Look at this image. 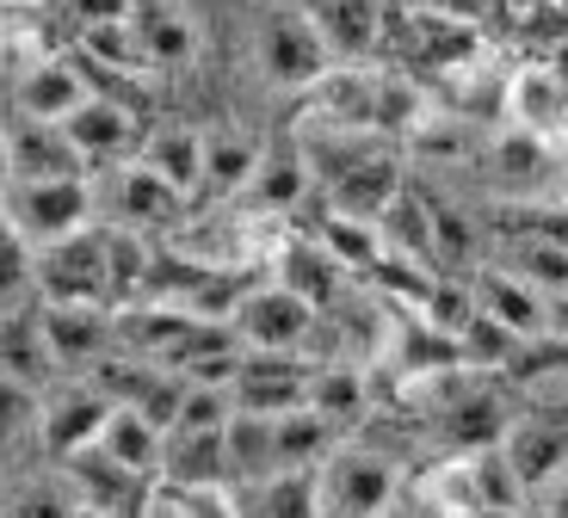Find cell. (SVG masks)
<instances>
[{
    "instance_id": "30",
    "label": "cell",
    "mask_w": 568,
    "mask_h": 518,
    "mask_svg": "<svg viewBox=\"0 0 568 518\" xmlns=\"http://www.w3.org/2000/svg\"><path fill=\"white\" fill-rule=\"evenodd\" d=\"M303 407H315L327 426H346V420H358V407H365V383H358L346 365H322V370H310Z\"/></svg>"
},
{
    "instance_id": "26",
    "label": "cell",
    "mask_w": 568,
    "mask_h": 518,
    "mask_svg": "<svg viewBox=\"0 0 568 518\" xmlns=\"http://www.w3.org/2000/svg\"><path fill=\"white\" fill-rule=\"evenodd\" d=\"M322 247L334 253L346 272H371V266L389 253V247H384V228L371 223V216H346V211H334V216L322 223Z\"/></svg>"
},
{
    "instance_id": "25",
    "label": "cell",
    "mask_w": 568,
    "mask_h": 518,
    "mask_svg": "<svg viewBox=\"0 0 568 518\" xmlns=\"http://www.w3.org/2000/svg\"><path fill=\"white\" fill-rule=\"evenodd\" d=\"M303 192H310V161H303V154H266L260 149V167H254V180H247V197H254L260 211H291Z\"/></svg>"
},
{
    "instance_id": "24",
    "label": "cell",
    "mask_w": 568,
    "mask_h": 518,
    "mask_svg": "<svg viewBox=\"0 0 568 518\" xmlns=\"http://www.w3.org/2000/svg\"><path fill=\"white\" fill-rule=\"evenodd\" d=\"M254 167H260V142H247V136H204V185L199 192L235 197V192H247Z\"/></svg>"
},
{
    "instance_id": "2",
    "label": "cell",
    "mask_w": 568,
    "mask_h": 518,
    "mask_svg": "<svg viewBox=\"0 0 568 518\" xmlns=\"http://www.w3.org/2000/svg\"><path fill=\"white\" fill-rule=\"evenodd\" d=\"M315 506L322 518H384L396 506V463L371 445H341L315 463Z\"/></svg>"
},
{
    "instance_id": "1",
    "label": "cell",
    "mask_w": 568,
    "mask_h": 518,
    "mask_svg": "<svg viewBox=\"0 0 568 518\" xmlns=\"http://www.w3.org/2000/svg\"><path fill=\"white\" fill-rule=\"evenodd\" d=\"M254 62L272 87H284V93H310V87L334 69V57H327V43H322V31H315L303 0H272L266 13H260Z\"/></svg>"
},
{
    "instance_id": "35",
    "label": "cell",
    "mask_w": 568,
    "mask_h": 518,
    "mask_svg": "<svg viewBox=\"0 0 568 518\" xmlns=\"http://www.w3.org/2000/svg\"><path fill=\"white\" fill-rule=\"evenodd\" d=\"M7 518H81V506L69 494H26V500H13Z\"/></svg>"
},
{
    "instance_id": "39",
    "label": "cell",
    "mask_w": 568,
    "mask_h": 518,
    "mask_svg": "<svg viewBox=\"0 0 568 518\" xmlns=\"http://www.w3.org/2000/svg\"><path fill=\"white\" fill-rule=\"evenodd\" d=\"M7 180H13V173H7V130H0V192H7Z\"/></svg>"
},
{
    "instance_id": "38",
    "label": "cell",
    "mask_w": 568,
    "mask_h": 518,
    "mask_svg": "<svg viewBox=\"0 0 568 518\" xmlns=\"http://www.w3.org/2000/svg\"><path fill=\"white\" fill-rule=\"evenodd\" d=\"M531 500H538V518H568V469H562L556 481H544Z\"/></svg>"
},
{
    "instance_id": "14",
    "label": "cell",
    "mask_w": 568,
    "mask_h": 518,
    "mask_svg": "<svg viewBox=\"0 0 568 518\" xmlns=\"http://www.w3.org/2000/svg\"><path fill=\"white\" fill-rule=\"evenodd\" d=\"M7 173L13 180H74V173H93L81 161V149L69 142L62 124H38V118H19L7 130Z\"/></svg>"
},
{
    "instance_id": "11",
    "label": "cell",
    "mask_w": 568,
    "mask_h": 518,
    "mask_svg": "<svg viewBox=\"0 0 568 518\" xmlns=\"http://www.w3.org/2000/svg\"><path fill=\"white\" fill-rule=\"evenodd\" d=\"M500 112H507L513 130H531V136H562V118H568V87L550 62H519L500 87Z\"/></svg>"
},
{
    "instance_id": "12",
    "label": "cell",
    "mask_w": 568,
    "mask_h": 518,
    "mask_svg": "<svg viewBox=\"0 0 568 518\" xmlns=\"http://www.w3.org/2000/svg\"><path fill=\"white\" fill-rule=\"evenodd\" d=\"M303 7H310L334 62H371L384 50V31H389L384 0H303Z\"/></svg>"
},
{
    "instance_id": "37",
    "label": "cell",
    "mask_w": 568,
    "mask_h": 518,
    "mask_svg": "<svg viewBox=\"0 0 568 518\" xmlns=\"http://www.w3.org/2000/svg\"><path fill=\"white\" fill-rule=\"evenodd\" d=\"M69 7L81 13V26H112V19L136 13V0H69Z\"/></svg>"
},
{
    "instance_id": "15",
    "label": "cell",
    "mask_w": 568,
    "mask_h": 518,
    "mask_svg": "<svg viewBox=\"0 0 568 518\" xmlns=\"http://www.w3.org/2000/svg\"><path fill=\"white\" fill-rule=\"evenodd\" d=\"M155 481H173V488L229 481V426H173V433H161Z\"/></svg>"
},
{
    "instance_id": "34",
    "label": "cell",
    "mask_w": 568,
    "mask_h": 518,
    "mask_svg": "<svg viewBox=\"0 0 568 518\" xmlns=\"http://www.w3.org/2000/svg\"><path fill=\"white\" fill-rule=\"evenodd\" d=\"M408 7H420V13H439V19H457V26H483L495 7H507V0H408Z\"/></svg>"
},
{
    "instance_id": "41",
    "label": "cell",
    "mask_w": 568,
    "mask_h": 518,
    "mask_svg": "<svg viewBox=\"0 0 568 518\" xmlns=\"http://www.w3.org/2000/svg\"><path fill=\"white\" fill-rule=\"evenodd\" d=\"M384 518H402V512H396V506H389V512H384Z\"/></svg>"
},
{
    "instance_id": "17",
    "label": "cell",
    "mask_w": 568,
    "mask_h": 518,
    "mask_svg": "<svg viewBox=\"0 0 568 518\" xmlns=\"http://www.w3.org/2000/svg\"><path fill=\"white\" fill-rule=\"evenodd\" d=\"M87 93H93V87H87V74L74 69V62L43 57V62H31V69L13 81V112L38 118V124H62Z\"/></svg>"
},
{
    "instance_id": "36",
    "label": "cell",
    "mask_w": 568,
    "mask_h": 518,
    "mask_svg": "<svg viewBox=\"0 0 568 518\" xmlns=\"http://www.w3.org/2000/svg\"><path fill=\"white\" fill-rule=\"evenodd\" d=\"M526 358H544V365H526L531 377H544V370H562V377H568V334H562V339H556V334L531 339V346H526Z\"/></svg>"
},
{
    "instance_id": "28",
    "label": "cell",
    "mask_w": 568,
    "mask_h": 518,
    "mask_svg": "<svg viewBox=\"0 0 568 518\" xmlns=\"http://www.w3.org/2000/svg\"><path fill=\"white\" fill-rule=\"evenodd\" d=\"M500 433H507V414H500L495 395H457V402L445 407V438H452L457 450L500 445Z\"/></svg>"
},
{
    "instance_id": "9",
    "label": "cell",
    "mask_w": 568,
    "mask_h": 518,
    "mask_svg": "<svg viewBox=\"0 0 568 518\" xmlns=\"http://www.w3.org/2000/svg\"><path fill=\"white\" fill-rule=\"evenodd\" d=\"M105 414H112V395H105L93 377L62 383V389L38 407V433H43V445H50V457L62 463V457H74V450H87L93 438H100Z\"/></svg>"
},
{
    "instance_id": "23",
    "label": "cell",
    "mask_w": 568,
    "mask_h": 518,
    "mask_svg": "<svg viewBox=\"0 0 568 518\" xmlns=\"http://www.w3.org/2000/svg\"><path fill=\"white\" fill-rule=\"evenodd\" d=\"M130 31H136V50H142V69H180L192 62L199 50V31L180 7H136L130 13Z\"/></svg>"
},
{
    "instance_id": "31",
    "label": "cell",
    "mask_w": 568,
    "mask_h": 518,
    "mask_svg": "<svg viewBox=\"0 0 568 518\" xmlns=\"http://www.w3.org/2000/svg\"><path fill=\"white\" fill-rule=\"evenodd\" d=\"M341 272H346L341 260H334L322 241H310V247H291V253H284V278H278V284H291L297 296H310V303L322 308L327 296H334V284H341Z\"/></svg>"
},
{
    "instance_id": "7",
    "label": "cell",
    "mask_w": 568,
    "mask_h": 518,
    "mask_svg": "<svg viewBox=\"0 0 568 518\" xmlns=\"http://www.w3.org/2000/svg\"><path fill=\"white\" fill-rule=\"evenodd\" d=\"M62 476H69V500L81 506V512H100V518H124L142 506V494H149V481L130 476L124 463H112L100 445L74 450V457H62Z\"/></svg>"
},
{
    "instance_id": "29",
    "label": "cell",
    "mask_w": 568,
    "mask_h": 518,
    "mask_svg": "<svg viewBox=\"0 0 568 518\" xmlns=\"http://www.w3.org/2000/svg\"><path fill=\"white\" fill-rule=\"evenodd\" d=\"M426 506L439 518H476L483 512V494H476V469H469V450H457L452 463H439L426 476Z\"/></svg>"
},
{
    "instance_id": "13",
    "label": "cell",
    "mask_w": 568,
    "mask_h": 518,
    "mask_svg": "<svg viewBox=\"0 0 568 518\" xmlns=\"http://www.w3.org/2000/svg\"><path fill=\"white\" fill-rule=\"evenodd\" d=\"M500 450L513 457L519 481L538 494L544 481H556L568 469V407H562V414H526V420H507Z\"/></svg>"
},
{
    "instance_id": "19",
    "label": "cell",
    "mask_w": 568,
    "mask_h": 518,
    "mask_svg": "<svg viewBox=\"0 0 568 518\" xmlns=\"http://www.w3.org/2000/svg\"><path fill=\"white\" fill-rule=\"evenodd\" d=\"M235 512L242 518H322L315 469H272V476L235 481Z\"/></svg>"
},
{
    "instance_id": "8",
    "label": "cell",
    "mask_w": 568,
    "mask_h": 518,
    "mask_svg": "<svg viewBox=\"0 0 568 518\" xmlns=\"http://www.w3.org/2000/svg\"><path fill=\"white\" fill-rule=\"evenodd\" d=\"M43 339H50V352H57V365L69 370H87V365H100L105 352L118 346V327L112 303H43Z\"/></svg>"
},
{
    "instance_id": "10",
    "label": "cell",
    "mask_w": 568,
    "mask_h": 518,
    "mask_svg": "<svg viewBox=\"0 0 568 518\" xmlns=\"http://www.w3.org/2000/svg\"><path fill=\"white\" fill-rule=\"evenodd\" d=\"M242 414H284V407H303L310 395V370L297 365V352H242V370L229 383Z\"/></svg>"
},
{
    "instance_id": "32",
    "label": "cell",
    "mask_w": 568,
    "mask_h": 518,
    "mask_svg": "<svg viewBox=\"0 0 568 518\" xmlns=\"http://www.w3.org/2000/svg\"><path fill=\"white\" fill-rule=\"evenodd\" d=\"M31 284H38V253H31V241L13 228V216L0 211V303H19Z\"/></svg>"
},
{
    "instance_id": "42",
    "label": "cell",
    "mask_w": 568,
    "mask_h": 518,
    "mask_svg": "<svg viewBox=\"0 0 568 518\" xmlns=\"http://www.w3.org/2000/svg\"><path fill=\"white\" fill-rule=\"evenodd\" d=\"M562 136H568V118H562Z\"/></svg>"
},
{
    "instance_id": "40",
    "label": "cell",
    "mask_w": 568,
    "mask_h": 518,
    "mask_svg": "<svg viewBox=\"0 0 568 518\" xmlns=\"http://www.w3.org/2000/svg\"><path fill=\"white\" fill-rule=\"evenodd\" d=\"M531 7H550V0H507V13H531Z\"/></svg>"
},
{
    "instance_id": "4",
    "label": "cell",
    "mask_w": 568,
    "mask_h": 518,
    "mask_svg": "<svg viewBox=\"0 0 568 518\" xmlns=\"http://www.w3.org/2000/svg\"><path fill=\"white\" fill-rule=\"evenodd\" d=\"M43 303H112V266H105V228L87 223L81 235L38 253ZM118 308V303H112Z\"/></svg>"
},
{
    "instance_id": "27",
    "label": "cell",
    "mask_w": 568,
    "mask_h": 518,
    "mask_svg": "<svg viewBox=\"0 0 568 518\" xmlns=\"http://www.w3.org/2000/svg\"><path fill=\"white\" fill-rule=\"evenodd\" d=\"M507 272H519V278H526L531 291H544V296H562L568 291V241L526 235L507 253Z\"/></svg>"
},
{
    "instance_id": "33",
    "label": "cell",
    "mask_w": 568,
    "mask_h": 518,
    "mask_svg": "<svg viewBox=\"0 0 568 518\" xmlns=\"http://www.w3.org/2000/svg\"><path fill=\"white\" fill-rule=\"evenodd\" d=\"M26 426H38V395H31L26 383L0 377V445H7V438H19Z\"/></svg>"
},
{
    "instance_id": "16",
    "label": "cell",
    "mask_w": 568,
    "mask_h": 518,
    "mask_svg": "<svg viewBox=\"0 0 568 518\" xmlns=\"http://www.w3.org/2000/svg\"><path fill=\"white\" fill-rule=\"evenodd\" d=\"M469 291H476V308H483V315H495V322L507 327V334H519L526 346H531V339L550 334V296L531 291V284L519 278V272L488 266L483 278L469 284Z\"/></svg>"
},
{
    "instance_id": "3",
    "label": "cell",
    "mask_w": 568,
    "mask_h": 518,
    "mask_svg": "<svg viewBox=\"0 0 568 518\" xmlns=\"http://www.w3.org/2000/svg\"><path fill=\"white\" fill-rule=\"evenodd\" d=\"M93 204L100 197H93L87 173H74V180H7V192H0V211L13 216V228L31 241V253L81 235L93 223Z\"/></svg>"
},
{
    "instance_id": "18",
    "label": "cell",
    "mask_w": 568,
    "mask_h": 518,
    "mask_svg": "<svg viewBox=\"0 0 568 518\" xmlns=\"http://www.w3.org/2000/svg\"><path fill=\"white\" fill-rule=\"evenodd\" d=\"M50 370H62V365H57V352H50V339H43V315L0 308V377H13L31 395H43Z\"/></svg>"
},
{
    "instance_id": "20",
    "label": "cell",
    "mask_w": 568,
    "mask_h": 518,
    "mask_svg": "<svg viewBox=\"0 0 568 518\" xmlns=\"http://www.w3.org/2000/svg\"><path fill=\"white\" fill-rule=\"evenodd\" d=\"M136 161H149V167L173 185V192L192 197L204 185V130H192V124H155V130H142Z\"/></svg>"
},
{
    "instance_id": "22",
    "label": "cell",
    "mask_w": 568,
    "mask_h": 518,
    "mask_svg": "<svg viewBox=\"0 0 568 518\" xmlns=\"http://www.w3.org/2000/svg\"><path fill=\"white\" fill-rule=\"evenodd\" d=\"M180 204L185 197L173 192L149 161H118V173H112V216L124 228H149V223H161V216H173Z\"/></svg>"
},
{
    "instance_id": "5",
    "label": "cell",
    "mask_w": 568,
    "mask_h": 518,
    "mask_svg": "<svg viewBox=\"0 0 568 518\" xmlns=\"http://www.w3.org/2000/svg\"><path fill=\"white\" fill-rule=\"evenodd\" d=\"M315 315L322 308L310 296H297L291 284H260V291H247L229 308V327L242 334L247 352H297L315 334Z\"/></svg>"
},
{
    "instance_id": "6",
    "label": "cell",
    "mask_w": 568,
    "mask_h": 518,
    "mask_svg": "<svg viewBox=\"0 0 568 518\" xmlns=\"http://www.w3.org/2000/svg\"><path fill=\"white\" fill-rule=\"evenodd\" d=\"M62 130H69V142L81 149L87 167H118V161H130V154L142 149V118L112 93H87L81 105L62 118Z\"/></svg>"
},
{
    "instance_id": "21",
    "label": "cell",
    "mask_w": 568,
    "mask_h": 518,
    "mask_svg": "<svg viewBox=\"0 0 568 518\" xmlns=\"http://www.w3.org/2000/svg\"><path fill=\"white\" fill-rule=\"evenodd\" d=\"M93 445H100L112 463H124L130 476H142V481L161 476V426L149 420L142 407L112 402V414H105V426H100V438H93Z\"/></svg>"
}]
</instances>
